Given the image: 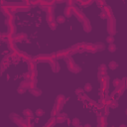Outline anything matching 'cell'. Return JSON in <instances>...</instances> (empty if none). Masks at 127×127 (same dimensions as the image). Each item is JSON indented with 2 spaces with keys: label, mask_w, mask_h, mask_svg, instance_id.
<instances>
[{
  "label": "cell",
  "mask_w": 127,
  "mask_h": 127,
  "mask_svg": "<svg viewBox=\"0 0 127 127\" xmlns=\"http://www.w3.org/2000/svg\"><path fill=\"white\" fill-rule=\"evenodd\" d=\"M109 105L108 104H104L103 105V108H102V110H103V115L104 116H106L107 117V115L109 114Z\"/></svg>",
  "instance_id": "obj_32"
},
{
  "label": "cell",
  "mask_w": 127,
  "mask_h": 127,
  "mask_svg": "<svg viewBox=\"0 0 127 127\" xmlns=\"http://www.w3.org/2000/svg\"><path fill=\"white\" fill-rule=\"evenodd\" d=\"M108 105H109V107L110 108H117L118 107V105H119V103H118V100L117 99H115V98H112L111 100H110V102L108 103Z\"/></svg>",
  "instance_id": "obj_23"
},
{
  "label": "cell",
  "mask_w": 127,
  "mask_h": 127,
  "mask_svg": "<svg viewBox=\"0 0 127 127\" xmlns=\"http://www.w3.org/2000/svg\"><path fill=\"white\" fill-rule=\"evenodd\" d=\"M49 25V27L52 29V30H56L57 29V27H58V22L55 20V21H53V22H51L50 24H48Z\"/></svg>",
  "instance_id": "obj_37"
},
{
  "label": "cell",
  "mask_w": 127,
  "mask_h": 127,
  "mask_svg": "<svg viewBox=\"0 0 127 127\" xmlns=\"http://www.w3.org/2000/svg\"><path fill=\"white\" fill-rule=\"evenodd\" d=\"M100 88L103 89V90H108V86H109V76L106 74L104 75L100 80Z\"/></svg>",
  "instance_id": "obj_7"
},
{
  "label": "cell",
  "mask_w": 127,
  "mask_h": 127,
  "mask_svg": "<svg viewBox=\"0 0 127 127\" xmlns=\"http://www.w3.org/2000/svg\"><path fill=\"white\" fill-rule=\"evenodd\" d=\"M125 112H126V115H127V109H126V110H125Z\"/></svg>",
  "instance_id": "obj_54"
},
{
  "label": "cell",
  "mask_w": 127,
  "mask_h": 127,
  "mask_svg": "<svg viewBox=\"0 0 127 127\" xmlns=\"http://www.w3.org/2000/svg\"><path fill=\"white\" fill-rule=\"evenodd\" d=\"M57 123H58V122H57V117L52 116V117L48 120V122L45 124V127H53V126H55Z\"/></svg>",
  "instance_id": "obj_17"
},
{
  "label": "cell",
  "mask_w": 127,
  "mask_h": 127,
  "mask_svg": "<svg viewBox=\"0 0 127 127\" xmlns=\"http://www.w3.org/2000/svg\"><path fill=\"white\" fill-rule=\"evenodd\" d=\"M66 122H67V124H71V122H70V120L68 118H66Z\"/></svg>",
  "instance_id": "obj_50"
},
{
  "label": "cell",
  "mask_w": 127,
  "mask_h": 127,
  "mask_svg": "<svg viewBox=\"0 0 127 127\" xmlns=\"http://www.w3.org/2000/svg\"><path fill=\"white\" fill-rule=\"evenodd\" d=\"M1 12H2V14H3L4 16H6V17H9L11 14H13V13H11V12L7 9V7H5V6H1Z\"/></svg>",
  "instance_id": "obj_25"
},
{
  "label": "cell",
  "mask_w": 127,
  "mask_h": 127,
  "mask_svg": "<svg viewBox=\"0 0 127 127\" xmlns=\"http://www.w3.org/2000/svg\"><path fill=\"white\" fill-rule=\"evenodd\" d=\"M36 69H37V62L34 61V59H32V61H30L28 63V70L34 71Z\"/></svg>",
  "instance_id": "obj_16"
},
{
  "label": "cell",
  "mask_w": 127,
  "mask_h": 127,
  "mask_svg": "<svg viewBox=\"0 0 127 127\" xmlns=\"http://www.w3.org/2000/svg\"><path fill=\"white\" fill-rule=\"evenodd\" d=\"M97 126L98 127H106L107 126V119L104 115L97 116Z\"/></svg>",
  "instance_id": "obj_11"
},
{
  "label": "cell",
  "mask_w": 127,
  "mask_h": 127,
  "mask_svg": "<svg viewBox=\"0 0 127 127\" xmlns=\"http://www.w3.org/2000/svg\"><path fill=\"white\" fill-rule=\"evenodd\" d=\"M64 16L65 17H71L73 16V13H72V8L69 7V6H66L64 10Z\"/></svg>",
  "instance_id": "obj_19"
},
{
  "label": "cell",
  "mask_w": 127,
  "mask_h": 127,
  "mask_svg": "<svg viewBox=\"0 0 127 127\" xmlns=\"http://www.w3.org/2000/svg\"><path fill=\"white\" fill-rule=\"evenodd\" d=\"M112 84H113L114 87H120V86H121V79H119V78H115V79H113Z\"/></svg>",
  "instance_id": "obj_34"
},
{
  "label": "cell",
  "mask_w": 127,
  "mask_h": 127,
  "mask_svg": "<svg viewBox=\"0 0 127 127\" xmlns=\"http://www.w3.org/2000/svg\"><path fill=\"white\" fill-rule=\"evenodd\" d=\"M19 86H21V87H23V88H25V89H29V88H30V81L24 79V80L21 81V83H20Z\"/></svg>",
  "instance_id": "obj_26"
},
{
  "label": "cell",
  "mask_w": 127,
  "mask_h": 127,
  "mask_svg": "<svg viewBox=\"0 0 127 127\" xmlns=\"http://www.w3.org/2000/svg\"><path fill=\"white\" fill-rule=\"evenodd\" d=\"M74 1H75V2H77V3H80L82 0H74Z\"/></svg>",
  "instance_id": "obj_52"
},
{
  "label": "cell",
  "mask_w": 127,
  "mask_h": 127,
  "mask_svg": "<svg viewBox=\"0 0 127 127\" xmlns=\"http://www.w3.org/2000/svg\"><path fill=\"white\" fill-rule=\"evenodd\" d=\"M26 90H27V89H25V88H23V87H21V86H19V87L17 88V91H18V93H20V94L25 93Z\"/></svg>",
  "instance_id": "obj_45"
},
{
  "label": "cell",
  "mask_w": 127,
  "mask_h": 127,
  "mask_svg": "<svg viewBox=\"0 0 127 127\" xmlns=\"http://www.w3.org/2000/svg\"><path fill=\"white\" fill-rule=\"evenodd\" d=\"M90 126H91L90 124H85V125H84V127H90Z\"/></svg>",
  "instance_id": "obj_51"
},
{
  "label": "cell",
  "mask_w": 127,
  "mask_h": 127,
  "mask_svg": "<svg viewBox=\"0 0 127 127\" xmlns=\"http://www.w3.org/2000/svg\"><path fill=\"white\" fill-rule=\"evenodd\" d=\"M82 28H83L84 32H86V33H89V32L91 31L92 27H91L90 22H89V20H88L87 18H85V19L82 21Z\"/></svg>",
  "instance_id": "obj_12"
},
{
  "label": "cell",
  "mask_w": 127,
  "mask_h": 127,
  "mask_svg": "<svg viewBox=\"0 0 127 127\" xmlns=\"http://www.w3.org/2000/svg\"><path fill=\"white\" fill-rule=\"evenodd\" d=\"M34 59V61H36L37 63H51L52 62V60H53V58H52V56H51V54L50 55H38V56H36V57H34L33 58Z\"/></svg>",
  "instance_id": "obj_4"
},
{
  "label": "cell",
  "mask_w": 127,
  "mask_h": 127,
  "mask_svg": "<svg viewBox=\"0 0 127 127\" xmlns=\"http://www.w3.org/2000/svg\"><path fill=\"white\" fill-rule=\"evenodd\" d=\"M23 114H24L25 117H32V116H33V112H32V110L29 109V108L24 109V110H23Z\"/></svg>",
  "instance_id": "obj_30"
},
{
  "label": "cell",
  "mask_w": 127,
  "mask_h": 127,
  "mask_svg": "<svg viewBox=\"0 0 127 127\" xmlns=\"http://www.w3.org/2000/svg\"><path fill=\"white\" fill-rule=\"evenodd\" d=\"M60 113V111L58 110V107H57V104L55 103L54 106H53V109H52V112H51V116H55L57 117V115Z\"/></svg>",
  "instance_id": "obj_28"
},
{
  "label": "cell",
  "mask_w": 127,
  "mask_h": 127,
  "mask_svg": "<svg viewBox=\"0 0 127 127\" xmlns=\"http://www.w3.org/2000/svg\"><path fill=\"white\" fill-rule=\"evenodd\" d=\"M64 102H65V97H64V95H63V94H59V95L57 96V98H56V101H55V103H57V104H62V105H64Z\"/></svg>",
  "instance_id": "obj_18"
},
{
  "label": "cell",
  "mask_w": 127,
  "mask_h": 127,
  "mask_svg": "<svg viewBox=\"0 0 127 127\" xmlns=\"http://www.w3.org/2000/svg\"><path fill=\"white\" fill-rule=\"evenodd\" d=\"M121 86L124 87L125 89L127 88V77H123L121 79Z\"/></svg>",
  "instance_id": "obj_40"
},
{
  "label": "cell",
  "mask_w": 127,
  "mask_h": 127,
  "mask_svg": "<svg viewBox=\"0 0 127 127\" xmlns=\"http://www.w3.org/2000/svg\"><path fill=\"white\" fill-rule=\"evenodd\" d=\"M107 32L112 36L116 34V21L114 17H109L107 19Z\"/></svg>",
  "instance_id": "obj_2"
},
{
  "label": "cell",
  "mask_w": 127,
  "mask_h": 127,
  "mask_svg": "<svg viewBox=\"0 0 127 127\" xmlns=\"http://www.w3.org/2000/svg\"><path fill=\"white\" fill-rule=\"evenodd\" d=\"M107 74V66L105 64H100L98 66V72H97V77H98V80H100L104 75Z\"/></svg>",
  "instance_id": "obj_8"
},
{
  "label": "cell",
  "mask_w": 127,
  "mask_h": 127,
  "mask_svg": "<svg viewBox=\"0 0 127 127\" xmlns=\"http://www.w3.org/2000/svg\"><path fill=\"white\" fill-rule=\"evenodd\" d=\"M9 118L11 119V121L13 123H15L16 125L20 126V127H25V124H24V121L25 119L22 118L21 116H19V114L15 113V112H12L10 115H9Z\"/></svg>",
  "instance_id": "obj_3"
},
{
  "label": "cell",
  "mask_w": 127,
  "mask_h": 127,
  "mask_svg": "<svg viewBox=\"0 0 127 127\" xmlns=\"http://www.w3.org/2000/svg\"><path fill=\"white\" fill-rule=\"evenodd\" d=\"M16 32H17V28H16L15 25H8L7 33H8V35H9L10 38H13L16 35Z\"/></svg>",
  "instance_id": "obj_14"
},
{
  "label": "cell",
  "mask_w": 127,
  "mask_h": 127,
  "mask_svg": "<svg viewBox=\"0 0 127 127\" xmlns=\"http://www.w3.org/2000/svg\"><path fill=\"white\" fill-rule=\"evenodd\" d=\"M29 91L34 96H40L42 94V90L40 88H37V87H35V88H29Z\"/></svg>",
  "instance_id": "obj_20"
},
{
  "label": "cell",
  "mask_w": 127,
  "mask_h": 127,
  "mask_svg": "<svg viewBox=\"0 0 127 127\" xmlns=\"http://www.w3.org/2000/svg\"><path fill=\"white\" fill-rule=\"evenodd\" d=\"M64 60L65 61L66 66H67V68H68V70L70 72H72V73H78L81 70V67L74 63V61L71 58V56H66V57H64Z\"/></svg>",
  "instance_id": "obj_1"
},
{
  "label": "cell",
  "mask_w": 127,
  "mask_h": 127,
  "mask_svg": "<svg viewBox=\"0 0 127 127\" xmlns=\"http://www.w3.org/2000/svg\"><path fill=\"white\" fill-rule=\"evenodd\" d=\"M27 38H28L27 34H25V33H19V34H16L12 39L17 43V42H22L23 40H26Z\"/></svg>",
  "instance_id": "obj_13"
},
{
  "label": "cell",
  "mask_w": 127,
  "mask_h": 127,
  "mask_svg": "<svg viewBox=\"0 0 127 127\" xmlns=\"http://www.w3.org/2000/svg\"><path fill=\"white\" fill-rule=\"evenodd\" d=\"M83 91H84V89H83V88H79V87H78V88H76V89H75V91H74V92H75V94H76V95H80V94H83Z\"/></svg>",
  "instance_id": "obj_43"
},
{
  "label": "cell",
  "mask_w": 127,
  "mask_h": 127,
  "mask_svg": "<svg viewBox=\"0 0 127 127\" xmlns=\"http://www.w3.org/2000/svg\"><path fill=\"white\" fill-rule=\"evenodd\" d=\"M99 17H100L101 19H108V16H107V15H106V13H105V12H103V11L99 14Z\"/></svg>",
  "instance_id": "obj_47"
},
{
  "label": "cell",
  "mask_w": 127,
  "mask_h": 127,
  "mask_svg": "<svg viewBox=\"0 0 127 127\" xmlns=\"http://www.w3.org/2000/svg\"><path fill=\"white\" fill-rule=\"evenodd\" d=\"M56 21L58 22V24H64V23L65 22V18H64V16L61 15V16H58V17H57Z\"/></svg>",
  "instance_id": "obj_33"
},
{
  "label": "cell",
  "mask_w": 127,
  "mask_h": 127,
  "mask_svg": "<svg viewBox=\"0 0 127 127\" xmlns=\"http://www.w3.org/2000/svg\"><path fill=\"white\" fill-rule=\"evenodd\" d=\"M102 11L106 13V15L108 16V18H109V17H113V12H112V10H111V7H109V6L106 5V6H104V7L102 8Z\"/></svg>",
  "instance_id": "obj_21"
},
{
  "label": "cell",
  "mask_w": 127,
  "mask_h": 127,
  "mask_svg": "<svg viewBox=\"0 0 127 127\" xmlns=\"http://www.w3.org/2000/svg\"><path fill=\"white\" fill-rule=\"evenodd\" d=\"M84 91H86V92H89V91H91V89H92V85L90 84V83H85L84 84Z\"/></svg>",
  "instance_id": "obj_39"
},
{
  "label": "cell",
  "mask_w": 127,
  "mask_h": 127,
  "mask_svg": "<svg viewBox=\"0 0 127 127\" xmlns=\"http://www.w3.org/2000/svg\"><path fill=\"white\" fill-rule=\"evenodd\" d=\"M71 125L74 126V127L79 126V125H80V121H79V119H78V118H73V119L71 120Z\"/></svg>",
  "instance_id": "obj_36"
},
{
  "label": "cell",
  "mask_w": 127,
  "mask_h": 127,
  "mask_svg": "<svg viewBox=\"0 0 127 127\" xmlns=\"http://www.w3.org/2000/svg\"><path fill=\"white\" fill-rule=\"evenodd\" d=\"M50 65H51V68H52V70H53L54 72H59V71H60V69H61L60 64H59L58 60H57V59H55V58H53L52 62L50 63Z\"/></svg>",
  "instance_id": "obj_9"
},
{
  "label": "cell",
  "mask_w": 127,
  "mask_h": 127,
  "mask_svg": "<svg viewBox=\"0 0 127 127\" xmlns=\"http://www.w3.org/2000/svg\"><path fill=\"white\" fill-rule=\"evenodd\" d=\"M74 3H75L74 0H66V4H67V6H69V7H73V6H74Z\"/></svg>",
  "instance_id": "obj_46"
},
{
  "label": "cell",
  "mask_w": 127,
  "mask_h": 127,
  "mask_svg": "<svg viewBox=\"0 0 127 127\" xmlns=\"http://www.w3.org/2000/svg\"><path fill=\"white\" fill-rule=\"evenodd\" d=\"M116 49H117V48H116V46H115L113 43L108 45V51H109L110 53H114V52L116 51Z\"/></svg>",
  "instance_id": "obj_38"
},
{
  "label": "cell",
  "mask_w": 127,
  "mask_h": 127,
  "mask_svg": "<svg viewBox=\"0 0 127 127\" xmlns=\"http://www.w3.org/2000/svg\"><path fill=\"white\" fill-rule=\"evenodd\" d=\"M108 66H109V68H110V69L114 70V69H116V68H117L118 64H117L115 61H111V62L109 63V64H108Z\"/></svg>",
  "instance_id": "obj_31"
},
{
  "label": "cell",
  "mask_w": 127,
  "mask_h": 127,
  "mask_svg": "<svg viewBox=\"0 0 127 127\" xmlns=\"http://www.w3.org/2000/svg\"><path fill=\"white\" fill-rule=\"evenodd\" d=\"M44 114H45V111H44L43 109L39 108V109H37V110H36V115H37V116H39V117H40V116H43Z\"/></svg>",
  "instance_id": "obj_41"
},
{
  "label": "cell",
  "mask_w": 127,
  "mask_h": 127,
  "mask_svg": "<svg viewBox=\"0 0 127 127\" xmlns=\"http://www.w3.org/2000/svg\"><path fill=\"white\" fill-rule=\"evenodd\" d=\"M95 46H96L97 52H101V51H103V50L105 49L103 43H101V42H96V43H95Z\"/></svg>",
  "instance_id": "obj_29"
},
{
  "label": "cell",
  "mask_w": 127,
  "mask_h": 127,
  "mask_svg": "<svg viewBox=\"0 0 127 127\" xmlns=\"http://www.w3.org/2000/svg\"><path fill=\"white\" fill-rule=\"evenodd\" d=\"M55 16H54V13H47V16H46V21L48 24H50L51 22L55 21Z\"/></svg>",
  "instance_id": "obj_24"
},
{
  "label": "cell",
  "mask_w": 127,
  "mask_h": 127,
  "mask_svg": "<svg viewBox=\"0 0 127 127\" xmlns=\"http://www.w3.org/2000/svg\"><path fill=\"white\" fill-rule=\"evenodd\" d=\"M36 1H38V2H39V4H40V3H41L42 1H44V0H36Z\"/></svg>",
  "instance_id": "obj_53"
},
{
  "label": "cell",
  "mask_w": 127,
  "mask_h": 127,
  "mask_svg": "<svg viewBox=\"0 0 127 127\" xmlns=\"http://www.w3.org/2000/svg\"><path fill=\"white\" fill-rule=\"evenodd\" d=\"M11 61H12V57H11V53L9 55H6L4 56V58L2 59V62H1V73L4 72V70L8 67V65L11 64Z\"/></svg>",
  "instance_id": "obj_5"
},
{
  "label": "cell",
  "mask_w": 127,
  "mask_h": 127,
  "mask_svg": "<svg viewBox=\"0 0 127 127\" xmlns=\"http://www.w3.org/2000/svg\"><path fill=\"white\" fill-rule=\"evenodd\" d=\"M106 42H107L108 44H112V43L114 42V37H113L112 35H109V36L106 38Z\"/></svg>",
  "instance_id": "obj_42"
},
{
  "label": "cell",
  "mask_w": 127,
  "mask_h": 127,
  "mask_svg": "<svg viewBox=\"0 0 127 127\" xmlns=\"http://www.w3.org/2000/svg\"><path fill=\"white\" fill-rule=\"evenodd\" d=\"M56 3H64V2H66V0H55Z\"/></svg>",
  "instance_id": "obj_49"
},
{
  "label": "cell",
  "mask_w": 127,
  "mask_h": 127,
  "mask_svg": "<svg viewBox=\"0 0 127 127\" xmlns=\"http://www.w3.org/2000/svg\"><path fill=\"white\" fill-rule=\"evenodd\" d=\"M87 103H88V105H89V106H91V107H93V106L95 107V106H96V104H97V102H95V101H94V100H92V99H89V100L87 101Z\"/></svg>",
  "instance_id": "obj_44"
},
{
  "label": "cell",
  "mask_w": 127,
  "mask_h": 127,
  "mask_svg": "<svg viewBox=\"0 0 127 127\" xmlns=\"http://www.w3.org/2000/svg\"><path fill=\"white\" fill-rule=\"evenodd\" d=\"M90 98L86 95V94H80V95H77V100H79V101H82V102H84V101H88Z\"/></svg>",
  "instance_id": "obj_27"
},
{
  "label": "cell",
  "mask_w": 127,
  "mask_h": 127,
  "mask_svg": "<svg viewBox=\"0 0 127 127\" xmlns=\"http://www.w3.org/2000/svg\"><path fill=\"white\" fill-rule=\"evenodd\" d=\"M31 1H32V0H23V2H24V3H25L27 6H30V3H31Z\"/></svg>",
  "instance_id": "obj_48"
},
{
  "label": "cell",
  "mask_w": 127,
  "mask_h": 127,
  "mask_svg": "<svg viewBox=\"0 0 127 127\" xmlns=\"http://www.w3.org/2000/svg\"><path fill=\"white\" fill-rule=\"evenodd\" d=\"M96 2V5L100 8H103L104 6H106V3H105V0H95Z\"/></svg>",
  "instance_id": "obj_35"
},
{
  "label": "cell",
  "mask_w": 127,
  "mask_h": 127,
  "mask_svg": "<svg viewBox=\"0 0 127 127\" xmlns=\"http://www.w3.org/2000/svg\"><path fill=\"white\" fill-rule=\"evenodd\" d=\"M72 8V13H73V16H75L76 17V19L79 21V22H81L82 23V21L86 18L85 17V15L81 12V10H79L78 8H76L75 6H73V7H71Z\"/></svg>",
  "instance_id": "obj_6"
},
{
  "label": "cell",
  "mask_w": 127,
  "mask_h": 127,
  "mask_svg": "<svg viewBox=\"0 0 127 127\" xmlns=\"http://www.w3.org/2000/svg\"><path fill=\"white\" fill-rule=\"evenodd\" d=\"M67 118V115L66 113H64V112H60L58 115H57V122L58 123H63L66 120Z\"/></svg>",
  "instance_id": "obj_15"
},
{
  "label": "cell",
  "mask_w": 127,
  "mask_h": 127,
  "mask_svg": "<svg viewBox=\"0 0 127 127\" xmlns=\"http://www.w3.org/2000/svg\"><path fill=\"white\" fill-rule=\"evenodd\" d=\"M23 78L26 79V80H28V81H31V80H33L35 77L33 76V74H32L31 71H27V72H25V73L23 74Z\"/></svg>",
  "instance_id": "obj_22"
},
{
  "label": "cell",
  "mask_w": 127,
  "mask_h": 127,
  "mask_svg": "<svg viewBox=\"0 0 127 127\" xmlns=\"http://www.w3.org/2000/svg\"><path fill=\"white\" fill-rule=\"evenodd\" d=\"M84 50H85V52L91 53V54H94V53L97 52V49H96L95 44H92V43H85Z\"/></svg>",
  "instance_id": "obj_10"
}]
</instances>
